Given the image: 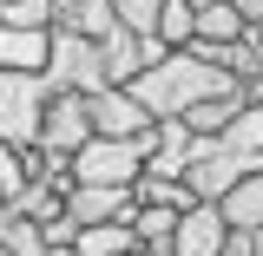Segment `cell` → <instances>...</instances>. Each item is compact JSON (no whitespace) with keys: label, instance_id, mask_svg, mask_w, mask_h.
<instances>
[{"label":"cell","instance_id":"cell-15","mask_svg":"<svg viewBox=\"0 0 263 256\" xmlns=\"http://www.w3.org/2000/svg\"><path fill=\"white\" fill-rule=\"evenodd\" d=\"M0 210H7V217H33V224H46V217H60V210H66V191H53V184H20Z\"/></svg>","mask_w":263,"mask_h":256},{"label":"cell","instance_id":"cell-3","mask_svg":"<svg viewBox=\"0 0 263 256\" xmlns=\"http://www.w3.org/2000/svg\"><path fill=\"white\" fill-rule=\"evenodd\" d=\"M138 145L132 138H86L79 151H72V184H112V191H132L138 184Z\"/></svg>","mask_w":263,"mask_h":256},{"label":"cell","instance_id":"cell-16","mask_svg":"<svg viewBox=\"0 0 263 256\" xmlns=\"http://www.w3.org/2000/svg\"><path fill=\"white\" fill-rule=\"evenodd\" d=\"M237 112H243V99H237V86H230V92H217V99H197L191 112H184V125H191L197 138H217Z\"/></svg>","mask_w":263,"mask_h":256},{"label":"cell","instance_id":"cell-23","mask_svg":"<svg viewBox=\"0 0 263 256\" xmlns=\"http://www.w3.org/2000/svg\"><path fill=\"white\" fill-rule=\"evenodd\" d=\"M224 7H237V13H243V27H250V33H263V0H224Z\"/></svg>","mask_w":263,"mask_h":256},{"label":"cell","instance_id":"cell-25","mask_svg":"<svg viewBox=\"0 0 263 256\" xmlns=\"http://www.w3.org/2000/svg\"><path fill=\"white\" fill-rule=\"evenodd\" d=\"M46 256H79V250H72V243H53V250H46Z\"/></svg>","mask_w":263,"mask_h":256},{"label":"cell","instance_id":"cell-5","mask_svg":"<svg viewBox=\"0 0 263 256\" xmlns=\"http://www.w3.org/2000/svg\"><path fill=\"white\" fill-rule=\"evenodd\" d=\"M86 138H92L86 92H53V99H46V112H40V138H33V151H46V158H72Z\"/></svg>","mask_w":263,"mask_h":256},{"label":"cell","instance_id":"cell-7","mask_svg":"<svg viewBox=\"0 0 263 256\" xmlns=\"http://www.w3.org/2000/svg\"><path fill=\"white\" fill-rule=\"evenodd\" d=\"M230 237V217L217 204H191L178 210V230H171V256H217Z\"/></svg>","mask_w":263,"mask_h":256},{"label":"cell","instance_id":"cell-1","mask_svg":"<svg viewBox=\"0 0 263 256\" xmlns=\"http://www.w3.org/2000/svg\"><path fill=\"white\" fill-rule=\"evenodd\" d=\"M237 79H230L224 66H211V60H197V53H164L158 66H138L125 79V92L152 112V119H184L197 99H217L230 92Z\"/></svg>","mask_w":263,"mask_h":256},{"label":"cell","instance_id":"cell-26","mask_svg":"<svg viewBox=\"0 0 263 256\" xmlns=\"http://www.w3.org/2000/svg\"><path fill=\"white\" fill-rule=\"evenodd\" d=\"M257 72H263V33H257Z\"/></svg>","mask_w":263,"mask_h":256},{"label":"cell","instance_id":"cell-13","mask_svg":"<svg viewBox=\"0 0 263 256\" xmlns=\"http://www.w3.org/2000/svg\"><path fill=\"white\" fill-rule=\"evenodd\" d=\"M72 250L79 256H132L138 237H132V224H86L79 237H72Z\"/></svg>","mask_w":263,"mask_h":256},{"label":"cell","instance_id":"cell-22","mask_svg":"<svg viewBox=\"0 0 263 256\" xmlns=\"http://www.w3.org/2000/svg\"><path fill=\"white\" fill-rule=\"evenodd\" d=\"M40 230H46V250H53V243H72V237H79V224H72L66 210H60V217H46Z\"/></svg>","mask_w":263,"mask_h":256},{"label":"cell","instance_id":"cell-28","mask_svg":"<svg viewBox=\"0 0 263 256\" xmlns=\"http://www.w3.org/2000/svg\"><path fill=\"white\" fill-rule=\"evenodd\" d=\"M0 204H7V184H0Z\"/></svg>","mask_w":263,"mask_h":256},{"label":"cell","instance_id":"cell-17","mask_svg":"<svg viewBox=\"0 0 263 256\" xmlns=\"http://www.w3.org/2000/svg\"><path fill=\"white\" fill-rule=\"evenodd\" d=\"M132 237L138 243H152V250H171V230H178V210H164V204H132Z\"/></svg>","mask_w":263,"mask_h":256},{"label":"cell","instance_id":"cell-11","mask_svg":"<svg viewBox=\"0 0 263 256\" xmlns=\"http://www.w3.org/2000/svg\"><path fill=\"white\" fill-rule=\"evenodd\" d=\"M132 197H138V204H164V210H191V204H197L184 178H171V171H152V164L138 171V184H132Z\"/></svg>","mask_w":263,"mask_h":256},{"label":"cell","instance_id":"cell-6","mask_svg":"<svg viewBox=\"0 0 263 256\" xmlns=\"http://www.w3.org/2000/svg\"><path fill=\"white\" fill-rule=\"evenodd\" d=\"M86 119H92V138H138L152 125V112L125 92V86H105V92L86 99Z\"/></svg>","mask_w":263,"mask_h":256},{"label":"cell","instance_id":"cell-2","mask_svg":"<svg viewBox=\"0 0 263 256\" xmlns=\"http://www.w3.org/2000/svg\"><path fill=\"white\" fill-rule=\"evenodd\" d=\"M46 99H53L46 72H7V66H0V138H7L13 151H33Z\"/></svg>","mask_w":263,"mask_h":256},{"label":"cell","instance_id":"cell-9","mask_svg":"<svg viewBox=\"0 0 263 256\" xmlns=\"http://www.w3.org/2000/svg\"><path fill=\"white\" fill-rule=\"evenodd\" d=\"M53 27H0V66L7 72H46Z\"/></svg>","mask_w":263,"mask_h":256},{"label":"cell","instance_id":"cell-8","mask_svg":"<svg viewBox=\"0 0 263 256\" xmlns=\"http://www.w3.org/2000/svg\"><path fill=\"white\" fill-rule=\"evenodd\" d=\"M132 204H138V197L112 191V184H72V191H66V217H72L79 230H86V224H125Z\"/></svg>","mask_w":263,"mask_h":256},{"label":"cell","instance_id":"cell-10","mask_svg":"<svg viewBox=\"0 0 263 256\" xmlns=\"http://www.w3.org/2000/svg\"><path fill=\"white\" fill-rule=\"evenodd\" d=\"M119 27L112 0H53V33H79V40H105Z\"/></svg>","mask_w":263,"mask_h":256},{"label":"cell","instance_id":"cell-29","mask_svg":"<svg viewBox=\"0 0 263 256\" xmlns=\"http://www.w3.org/2000/svg\"><path fill=\"white\" fill-rule=\"evenodd\" d=\"M0 256H7V250H0Z\"/></svg>","mask_w":263,"mask_h":256},{"label":"cell","instance_id":"cell-20","mask_svg":"<svg viewBox=\"0 0 263 256\" xmlns=\"http://www.w3.org/2000/svg\"><path fill=\"white\" fill-rule=\"evenodd\" d=\"M0 27H53V0H0Z\"/></svg>","mask_w":263,"mask_h":256},{"label":"cell","instance_id":"cell-24","mask_svg":"<svg viewBox=\"0 0 263 256\" xmlns=\"http://www.w3.org/2000/svg\"><path fill=\"white\" fill-rule=\"evenodd\" d=\"M243 237H250V243H243V256H263V224H257V230H243Z\"/></svg>","mask_w":263,"mask_h":256},{"label":"cell","instance_id":"cell-19","mask_svg":"<svg viewBox=\"0 0 263 256\" xmlns=\"http://www.w3.org/2000/svg\"><path fill=\"white\" fill-rule=\"evenodd\" d=\"M0 250L7 256H46V230L33 224V217H7L0 210Z\"/></svg>","mask_w":263,"mask_h":256},{"label":"cell","instance_id":"cell-21","mask_svg":"<svg viewBox=\"0 0 263 256\" xmlns=\"http://www.w3.org/2000/svg\"><path fill=\"white\" fill-rule=\"evenodd\" d=\"M158 7H164V0H112L119 27H132V33H152V20H158Z\"/></svg>","mask_w":263,"mask_h":256},{"label":"cell","instance_id":"cell-14","mask_svg":"<svg viewBox=\"0 0 263 256\" xmlns=\"http://www.w3.org/2000/svg\"><path fill=\"white\" fill-rule=\"evenodd\" d=\"M197 40H204V46H230V40H243V13H237V7H224V0H211V7H197Z\"/></svg>","mask_w":263,"mask_h":256},{"label":"cell","instance_id":"cell-18","mask_svg":"<svg viewBox=\"0 0 263 256\" xmlns=\"http://www.w3.org/2000/svg\"><path fill=\"white\" fill-rule=\"evenodd\" d=\"M191 20H197V13L184 7V0H164V7H158V20H152V33L164 40V53H184V46L197 40V27H191Z\"/></svg>","mask_w":263,"mask_h":256},{"label":"cell","instance_id":"cell-4","mask_svg":"<svg viewBox=\"0 0 263 256\" xmlns=\"http://www.w3.org/2000/svg\"><path fill=\"white\" fill-rule=\"evenodd\" d=\"M46 86L53 92H105V60H99V40L79 33H53V53H46Z\"/></svg>","mask_w":263,"mask_h":256},{"label":"cell","instance_id":"cell-12","mask_svg":"<svg viewBox=\"0 0 263 256\" xmlns=\"http://www.w3.org/2000/svg\"><path fill=\"white\" fill-rule=\"evenodd\" d=\"M99 60H105V86H125L132 72L145 66V60H138V33H132V27H112L105 40H99Z\"/></svg>","mask_w":263,"mask_h":256},{"label":"cell","instance_id":"cell-27","mask_svg":"<svg viewBox=\"0 0 263 256\" xmlns=\"http://www.w3.org/2000/svg\"><path fill=\"white\" fill-rule=\"evenodd\" d=\"M184 7H191V13H197V7H211V0H184Z\"/></svg>","mask_w":263,"mask_h":256}]
</instances>
